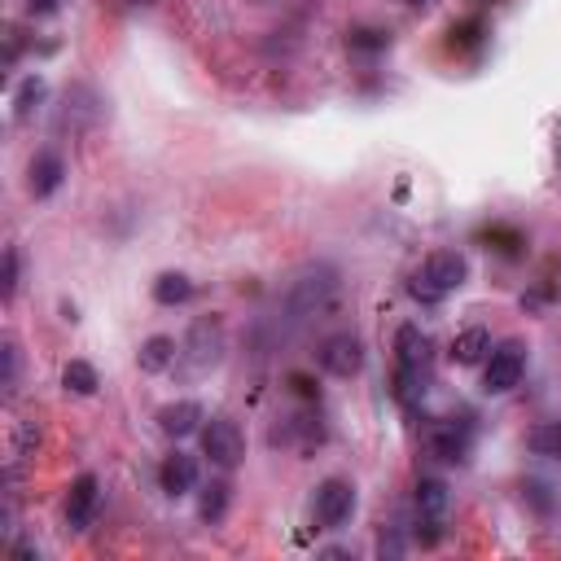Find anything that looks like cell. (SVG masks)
I'll list each match as a JSON object with an SVG mask.
<instances>
[{"label": "cell", "instance_id": "6da1fadb", "mask_svg": "<svg viewBox=\"0 0 561 561\" xmlns=\"http://www.w3.org/2000/svg\"><path fill=\"white\" fill-rule=\"evenodd\" d=\"M333 303H339V268L324 264V259L298 268L294 281H290L285 294H281V311H285V320H294V324L320 320Z\"/></svg>", "mask_w": 561, "mask_h": 561}, {"label": "cell", "instance_id": "7a4b0ae2", "mask_svg": "<svg viewBox=\"0 0 561 561\" xmlns=\"http://www.w3.org/2000/svg\"><path fill=\"white\" fill-rule=\"evenodd\" d=\"M224 352H229V329H224V320L211 311V316H197L184 333L180 343V356H176V378L180 382H197L206 378L211 369H219Z\"/></svg>", "mask_w": 561, "mask_h": 561}, {"label": "cell", "instance_id": "3957f363", "mask_svg": "<svg viewBox=\"0 0 561 561\" xmlns=\"http://www.w3.org/2000/svg\"><path fill=\"white\" fill-rule=\"evenodd\" d=\"M466 281H470V264H466L461 251H434V255L421 264V272L412 277L408 290H412L417 303L434 307V303H443L447 294H457Z\"/></svg>", "mask_w": 561, "mask_h": 561}, {"label": "cell", "instance_id": "277c9868", "mask_svg": "<svg viewBox=\"0 0 561 561\" xmlns=\"http://www.w3.org/2000/svg\"><path fill=\"white\" fill-rule=\"evenodd\" d=\"M202 457H211V466H219V470L242 466V457H246V434H242V425H238L233 417H211V421L202 425Z\"/></svg>", "mask_w": 561, "mask_h": 561}, {"label": "cell", "instance_id": "5b68a950", "mask_svg": "<svg viewBox=\"0 0 561 561\" xmlns=\"http://www.w3.org/2000/svg\"><path fill=\"white\" fill-rule=\"evenodd\" d=\"M316 360L329 378H356L365 369V343H360V333L352 329H339V333H329V339L316 347Z\"/></svg>", "mask_w": 561, "mask_h": 561}, {"label": "cell", "instance_id": "8992f818", "mask_svg": "<svg viewBox=\"0 0 561 561\" xmlns=\"http://www.w3.org/2000/svg\"><path fill=\"white\" fill-rule=\"evenodd\" d=\"M522 378H526V347H522V343H500V347H492L487 369H483L487 395H509V391L522 386Z\"/></svg>", "mask_w": 561, "mask_h": 561}, {"label": "cell", "instance_id": "52a82bcc", "mask_svg": "<svg viewBox=\"0 0 561 561\" xmlns=\"http://www.w3.org/2000/svg\"><path fill=\"white\" fill-rule=\"evenodd\" d=\"M425 447H430V457H434V461L461 466V461L470 457V447H474V425H470V421H457V417H443V421H434V425H430Z\"/></svg>", "mask_w": 561, "mask_h": 561}, {"label": "cell", "instance_id": "ba28073f", "mask_svg": "<svg viewBox=\"0 0 561 561\" xmlns=\"http://www.w3.org/2000/svg\"><path fill=\"white\" fill-rule=\"evenodd\" d=\"M356 513V487L347 479H324L316 487V522L320 531H343Z\"/></svg>", "mask_w": 561, "mask_h": 561}, {"label": "cell", "instance_id": "9c48e42d", "mask_svg": "<svg viewBox=\"0 0 561 561\" xmlns=\"http://www.w3.org/2000/svg\"><path fill=\"white\" fill-rule=\"evenodd\" d=\"M97 119H101V97H97V88H88V84H71V88H66V97H62V110H58V128L88 132Z\"/></svg>", "mask_w": 561, "mask_h": 561}, {"label": "cell", "instance_id": "30bf717a", "mask_svg": "<svg viewBox=\"0 0 561 561\" xmlns=\"http://www.w3.org/2000/svg\"><path fill=\"white\" fill-rule=\"evenodd\" d=\"M395 360L399 369H417V373H430V360H434V343L421 333V324H399L395 329Z\"/></svg>", "mask_w": 561, "mask_h": 561}, {"label": "cell", "instance_id": "8fae6325", "mask_svg": "<svg viewBox=\"0 0 561 561\" xmlns=\"http://www.w3.org/2000/svg\"><path fill=\"white\" fill-rule=\"evenodd\" d=\"M97 505H101V483L92 474H79L71 483V496H66V522H71V531H88L92 518H97Z\"/></svg>", "mask_w": 561, "mask_h": 561}, {"label": "cell", "instance_id": "7c38bea8", "mask_svg": "<svg viewBox=\"0 0 561 561\" xmlns=\"http://www.w3.org/2000/svg\"><path fill=\"white\" fill-rule=\"evenodd\" d=\"M27 184H31V197H53L66 184V158L58 150H40L27 167Z\"/></svg>", "mask_w": 561, "mask_h": 561}, {"label": "cell", "instance_id": "4fadbf2b", "mask_svg": "<svg viewBox=\"0 0 561 561\" xmlns=\"http://www.w3.org/2000/svg\"><path fill=\"white\" fill-rule=\"evenodd\" d=\"M202 421H206V412H202L197 399H176V404L158 408V430H163L167 438H176V443L189 438V434H197Z\"/></svg>", "mask_w": 561, "mask_h": 561}, {"label": "cell", "instance_id": "5bb4252c", "mask_svg": "<svg viewBox=\"0 0 561 561\" xmlns=\"http://www.w3.org/2000/svg\"><path fill=\"white\" fill-rule=\"evenodd\" d=\"M158 487L167 496H189L197 487V461L189 452H171L163 466H158Z\"/></svg>", "mask_w": 561, "mask_h": 561}, {"label": "cell", "instance_id": "9a60e30c", "mask_svg": "<svg viewBox=\"0 0 561 561\" xmlns=\"http://www.w3.org/2000/svg\"><path fill=\"white\" fill-rule=\"evenodd\" d=\"M487 356H492V333H487L483 324H474V329H461L457 339H452V360H457L461 369L487 365Z\"/></svg>", "mask_w": 561, "mask_h": 561}, {"label": "cell", "instance_id": "2e32d148", "mask_svg": "<svg viewBox=\"0 0 561 561\" xmlns=\"http://www.w3.org/2000/svg\"><path fill=\"white\" fill-rule=\"evenodd\" d=\"M176 356H180V343L167 339V333H154V339L141 343L137 365H141V373H167V369H176Z\"/></svg>", "mask_w": 561, "mask_h": 561}, {"label": "cell", "instance_id": "e0dca14e", "mask_svg": "<svg viewBox=\"0 0 561 561\" xmlns=\"http://www.w3.org/2000/svg\"><path fill=\"white\" fill-rule=\"evenodd\" d=\"M412 500H417V513L421 518H447L452 492H447V483H438V479H421L417 492H412Z\"/></svg>", "mask_w": 561, "mask_h": 561}, {"label": "cell", "instance_id": "ac0fdd59", "mask_svg": "<svg viewBox=\"0 0 561 561\" xmlns=\"http://www.w3.org/2000/svg\"><path fill=\"white\" fill-rule=\"evenodd\" d=\"M44 97H49V84L40 79V75H27L23 84H18V92H14V119L18 124H27L36 110L44 105Z\"/></svg>", "mask_w": 561, "mask_h": 561}, {"label": "cell", "instance_id": "d6986e66", "mask_svg": "<svg viewBox=\"0 0 561 561\" xmlns=\"http://www.w3.org/2000/svg\"><path fill=\"white\" fill-rule=\"evenodd\" d=\"M189 298H193V281H189L184 272H163V277L154 281V303L180 307V303H189Z\"/></svg>", "mask_w": 561, "mask_h": 561}, {"label": "cell", "instance_id": "ffe728a7", "mask_svg": "<svg viewBox=\"0 0 561 561\" xmlns=\"http://www.w3.org/2000/svg\"><path fill=\"white\" fill-rule=\"evenodd\" d=\"M526 447L535 457H548V461H561V421H544L526 434Z\"/></svg>", "mask_w": 561, "mask_h": 561}, {"label": "cell", "instance_id": "44dd1931", "mask_svg": "<svg viewBox=\"0 0 561 561\" xmlns=\"http://www.w3.org/2000/svg\"><path fill=\"white\" fill-rule=\"evenodd\" d=\"M62 386H66L71 395H97L101 378H97V369H92L88 360H71V365L62 369Z\"/></svg>", "mask_w": 561, "mask_h": 561}, {"label": "cell", "instance_id": "7402d4cb", "mask_svg": "<svg viewBox=\"0 0 561 561\" xmlns=\"http://www.w3.org/2000/svg\"><path fill=\"white\" fill-rule=\"evenodd\" d=\"M224 513H229V483H211L197 500V518L202 522H219Z\"/></svg>", "mask_w": 561, "mask_h": 561}, {"label": "cell", "instance_id": "603a6c76", "mask_svg": "<svg viewBox=\"0 0 561 561\" xmlns=\"http://www.w3.org/2000/svg\"><path fill=\"white\" fill-rule=\"evenodd\" d=\"M347 49H356V53H382V49H391V31L356 27V31L347 36Z\"/></svg>", "mask_w": 561, "mask_h": 561}, {"label": "cell", "instance_id": "cb8c5ba5", "mask_svg": "<svg viewBox=\"0 0 561 561\" xmlns=\"http://www.w3.org/2000/svg\"><path fill=\"white\" fill-rule=\"evenodd\" d=\"M483 242H492L500 255H522V233H513V229H505V224H492V229H483Z\"/></svg>", "mask_w": 561, "mask_h": 561}, {"label": "cell", "instance_id": "d4e9b609", "mask_svg": "<svg viewBox=\"0 0 561 561\" xmlns=\"http://www.w3.org/2000/svg\"><path fill=\"white\" fill-rule=\"evenodd\" d=\"M0 360H5V378H0V386H5V395H14L18 391V343L14 339L0 343Z\"/></svg>", "mask_w": 561, "mask_h": 561}, {"label": "cell", "instance_id": "484cf974", "mask_svg": "<svg viewBox=\"0 0 561 561\" xmlns=\"http://www.w3.org/2000/svg\"><path fill=\"white\" fill-rule=\"evenodd\" d=\"M483 36H487L483 18H466V23H457V27H452V44H461V49H474V44H483Z\"/></svg>", "mask_w": 561, "mask_h": 561}, {"label": "cell", "instance_id": "4316f807", "mask_svg": "<svg viewBox=\"0 0 561 561\" xmlns=\"http://www.w3.org/2000/svg\"><path fill=\"white\" fill-rule=\"evenodd\" d=\"M0 294H5V303L18 294V251L14 246L5 251V277H0Z\"/></svg>", "mask_w": 561, "mask_h": 561}, {"label": "cell", "instance_id": "83f0119b", "mask_svg": "<svg viewBox=\"0 0 561 561\" xmlns=\"http://www.w3.org/2000/svg\"><path fill=\"white\" fill-rule=\"evenodd\" d=\"M31 447H40V430H36V421H18V443H14V457H31Z\"/></svg>", "mask_w": 561, "mask_h": 561}, {"label": "cell", "instance_id": "f1b7e54d", "mask_svg": "<svg viewBox=\"0 0 561 561\" xmlns=\"http://www.w3.org/2000/svg\"><path fill=\"white\" fill-rule=\"evenodd\" d=\"M290 391H294L298 399H311V404L320 399V386H316L311 378H303V373H290Z\"/></svg>", "mask_w": 561, "mask_h": 561}, {"label": "cell", "instance_id": "f546056e", "mask_svg": "<svg viewBox=\"0 0 561 561\" xmlns=\"http://www.w3.org/2000/svg\"><path fill=\"white\" fill-rule=\"evenodd\" d=\"M27 10H31V14H53L58 0H27Z\"/></svg>", "mask_w": 561, "mask_h": 561}, {"label": "cell", "instance_id": "4dcf8cb0", "mask_svg": "<svg viewBox=\"0 0 561 561\" xmlns=\"http://www.w3.org/2000/svg\"><path fill=\"white\" fill-rule=\"evenodd\" d=\"M14 552L27 557V561H40V548H31V544H14Z\"/></svg>", "mask_w": 561, "mask_h": 561}, {"label": "cell", "instance_id": "1f68e13d", "mask_svg": "<svg viewBox=\"0 0 561 561\" xmlns=\"http://www.w3.org/2000/svg\"><path fill=\"white\" fill-rule=\"evenodd\" d=\"M557 167H561V124H557Z\"/></svg>", "mask_w": 561, "mask_h": 561}]
</instances>
